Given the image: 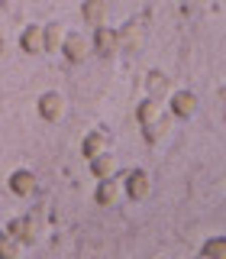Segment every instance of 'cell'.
<instances>
[{
  "label": "cell",
  "instance_id": "6da1fadb",
  "mask_svg": "<svg viewBox=\"0 0 226 259\" xmlns=\"http://www.w3.org/2000/svg\"><path fill=\"white\" fill-rule=\"evenodd\" d=\"M62 59L68 62V65H81V62H87L91 59V39L84 36V32H65V42H62Z\"/></svg>",
  "mask_w": 226,
  "mask_h": 259
},
{
  "label": "cell",
  "instance_id": "7a4b0ae2",
  "mask_svg": "<svg viewBox=\"0 0 226 259\" xmlns=\"http://www.w3.org/2000/svg\"><path fill=\"white\" fill-rule=\"evenodd\" d=\"M123 191L129 201H145L152 194V178L145 168H129V172L123 175Z\"/></svg>",
  "mask_w": 226,
  "mask_h": 259
},
{
  "label": "cell",
  "instance_id": "3957f363",
  "mask_svg": "<svg viewBox=\"0 0 226 259\" xmlns=\"http://www.w3.org/2000/svg\"><path fill=\"white\" fill-rule=\"evenodd\" d=\"M91 49L94 55H100V59H110L113 52H120V29L113 26H94V39H91Z\"/></svg>",
  "mask_w": 226,
  "mask_h": 259
},
{
  "label": "cell",
  "instance_id": "277c9868",
  "mask_svg": "<svg viewBox=\"0 0 226 259\" xmlns=\"http://www.w3.org/2000/svg\"><path fill=\"white\" fill-rule=\"evenodd\" d=\"M7 188H10V194H16V198H32L39 188V178L32 168H16V172H10V178H7Z\"/></svg>",
  "mask_w": 226,
  "mask_h": 259
},
{
  "label": "cell",
  "instance_id": "5b68a950",
  "mask_svg": "<svg viewBox=\"0 0 226 259\" xmlns=\"http://www.w3.org/2000/svg\"><path fill=\"white\" fill-rule=\"evenodd\" d=\"M20 49L26 55H45V26L42 23H29L20 32Z\"/></svg>",
  "mask_w": 226,
  "mask_h": 259
},
{
  "label": "cell",
  "instance_id": "8992f818",
  "mask_svg": "<svg viewBox=\"0 0 226 259\" xmlns=\"http://www.w3.org/2000/svg\"><path fill=\"white\" fill-rule=\"evenodd\" d=\"M172 117L178 120H191L194 113H197V91H188V88H181V91H172Z\"/></svg>",
  "mask_w": 226,
  "mask_h": 259
},
{
  "label": "cell",
  "instance_id": "52a82bcc",
  "mask_svg": "<svg viewBox=\"0 0 226 259\" xmlns=\"http://www.w3.org/2000/svg\"><path fill=\"white\" fill-rule=\"evenodd\" d=\"M120 191H123V185H120V178H117V175H110V178H97L94 201H97L100 207H113V204H120Z\"/></svg>",
  "mask_w": 226,
  "mask_h": 259
},
{
  "label": "cell",
  "instance_id": "ba28073f",
  "mask_svg": "<svg viewBox=\"0 0 226 259\" xmlns=\"http://www.w3.org/2000/svg\"><path fill=\"white\" fill-rule=\"evenodd\" d=\"M62 113H65V94L62 91H45L39 97V117H42L45 123L62 120Z\"/></svg>",
  "mask_w": 226,
  "mask_h": 259
},
{
  "label": "cell",
  "instance_id": "9c48e42d",
  "mask_svg": "<svg viewBox=\"0 0 226 259\" xmlns=\"http://www.w3.org/2000/svg\"><path fill=\"white\" fill-rule=\"evenodd\" d=\"M120 49H126V52H139L142 49V20L136 16V20H129L123 29H120Z\"/></svg>",
  "mask_w": 226,
  "mask_h": 259
},
{
  "label": "cell",
  "instance_id": "30bf717a",
  "mask_svg": "<svg viewBox=\"0 0 226 259\" xmlns=\"http://www.w3.org/2000/svg\"><path fill=\"white\" fill-rule=\"evenodd\" d=\"M161 113H165V104H161V97H142L139 104H136V120H139V126L152 123V120H158Z\"/></svg>",
  "mask_w": 226,
  "mask_h": 259
},
{
  "label": "cell",
  "instance_id": "8fae6325",
  "mask_svg": "<svg viewBox=\"0 0 226 259\" xmlns=\"http://www.w3.org/2000/svg\"><path fill=\"white\" fill-rule=\"evenodd\" d=\"M107 146H110V136L103 133V130H91V133L81 140V156L94 159V156H100V152H107Z\"/></svg>",
  "mask_w": 226,
  "mask_h": 259
},
{
  "label": "cell",
  "instance_id": "7c38bea8",
  "mask_svg": "<svg viewBox=\"0 0 226 259\" xmlns=\"http://www.w3.org/2000/svg\"><path fill=\"white\" fill-rule=\"evenodd\" d=\"M107 0H84L81 4V20L87 23V26H103L107 23Z\"/></svg>",
  "mask_w": 226,
  "mask_h": 259
},
{
  "label": "cell",
  "instance_id": "4fadbf2b",
  "mask_svg": "<svg viewBox=\"0 0 226 259\" xmlns=\"http://www.w3.org/2000/svg\"><path fill=\"white\" fill-rule=\"evenodd\" d=\"M91 162V175L94 178H110V175H117V168H120V162L117 156L107 149V152H100V156H94V159H87Z\"/></svg>",
  "mask_w": 226,
  "mask_h": 259
},
{
  "label": "cell",
  "instance_id": "5bb4252c",
  "mask_svg": "<svg viewBox=\"0 0 226 259\" xmlns=\"http://www.w3.org/2000/svg\"><path fill=\"white\" fill-rule=\"evenodd\" d=\"M42 227H45V217L39 214V210H29L26 217H23V246H26V243H36L39 237H42Z\"/></svg>",
  "mask_w": 226,
  "mask_h": 259
},
{
  "label": "cell",
  "instance_id": "9a60e30c",
  "mask_svg": "<svg viewBox=\"0 0 226 259\" xmlns=\"http://www.w3.org/2000/svg\"><path fill=\"white\" fill-rule=\"evenodd\" d=\"M145 91L152 97H165V94H172V81H168V75L161 68H152L145 75Z\"/></svg>",
  "mask_w": 226,
  "mask_h": 259
},
{
  "label": "cell",
  "instance_id": "2e32d148",
  "mask_svg": "<svg viewBox=\"0 0 226 259\" xmlns=\"http://www.w3.org/2000/svg\"><path fill=\"white\" fill-rule=\"evenodd\" d=\"M168 130H172V117L161 113L158 120H152V123L142 126V140L145 143H158V140H165V136H168Z\"/></svg>",
  "mask_w": 226,
  "mask_h": 259
},
{
  "label": "cell",
  "instance_id": "e0dca14e",
  "mask_svg": "<svg viewBox=\"0 0 226 259\" xmlns=\"http://www.w3.org/2000/svg\"><path fill=\"white\" fill-rule=\"evenodd\" d=\"M20 253H23V243L16 240L10 230H7V233H0V259H16Z\"/></svg>",
  "mask_w": 226,
  "mask_h": 259
},
{
  "label": "cell",
  "instance_id": "ac0fdd59",
  "mask_svg": "<svg viewBox=\"0 0 226 259\" xmlns=\"http://www.w3.org/2000/svg\"><path fill=\"white\" fill-rule=\"evenodd\" d=\"M62 42H65L62 23H45V52H59Z\"/></svg>",
  "mask_w": 226,
  "mask_h": 259
},
{
  "label": "cell",
  "instance_id": "d6986e66",
  "mask_svg": "<svg viewBox=\"0 0 226 259\" xmlns=\"http://www.w3.org/2000/svg\"><path fill=\"white\" fill-rule=\"evenodd\" d=\"M200 256H207V259H226V237H210L204 246H200Z\"/></svg>",
  "mask_w": 226,
  "mask_h": 259
},
{
  "label": "cell",
  "instance_id": "ffe728a7",
  "mask_svg": "<svg viewBox=\"0 0 226 259\" xmlns=\"http://www.w3.org/2000/svg\"><path fill=\"white\" fill-rule=\"evenodd\" d=\"M4 46H7V39H4V26H0V52H4Z\"/></svg>",
  "mask_w": 226,
  "mask_h": 259
}]
</instances>
